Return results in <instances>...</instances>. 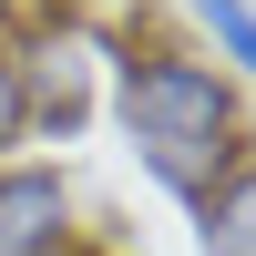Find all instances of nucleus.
Masks as SVG:
<instances>
[{
	"mask_svg": "<svg viewBox=\"0 0 256 256\" xmlns=\"http://www.w3.org/2000/svg\"><path fill=\"white\" fill-rule=\"evenodd\" d=\"M174 10L216 41V72H226V62H246V72H256V10H246V0H174Z\"/></svg>",
	"mask_w": 256,
	"mask_h": 256,
	"instance_id": "4",
	"label": "nucleus"
},
{
	"mask_svg": "<svg viewBox=\"0 0 256 256\" xmlns=\"http://www.w3.org/2000/svg\"><path fill=\"white\" fill-rule=\"evenodd\" d=\"M113 113H123V134H134L144 174L174 205H195L216 174L256 164L246 154V82L216 72V62H195V52H174V41H134V52H123Z\"/></svg>",
	"mask_w": 256,
	"mask_h": 256,
	"instance_id": "1",
	"label": "nucleus"
},
{
	"mask_svg": "<svg viewBox=\"0 0 256 256\" xmlns=\"http://www.w3.org/2000/svg\"><path fill=\"white\" fill-rule=\"evenodd\" d=\"M31 144V92H20V41L0 31V164H20Z\"/></svg>",
	"mask_w": 256,
	"mask_h": 256,
	"instance_id": "5",
	"label": "nucleus"
},
{
	"mask_svg": "<svg viewBox=\"0 0 256 256\" xmlns=\"http://www.w3.org/2000/svg\"><path fill=\"white\" fill-rule=\"evenodd\" d=\"M195 236H205V256H256V164H236V174H216L195 205Z\"/></svg>",
	"mask_w": 256,
	"mask_h": 256,
	"instance_id": "3",
	"label": "nucleus"
},
{
	"mask_svg": "<svg viewBox=\"0 0 256 256\" xmlns=\"http://www.w3.org/2000/svg\"><path fill=\"white\" fill-rule=\"evenodd\" d=\"M82 205L62 164H0V256H72Z\"/></svg>",
	"mask_w": 256,
	"mask_h": 256,
	"instance_id": "2",
	"label": "nucleus"
}]
</instances>
